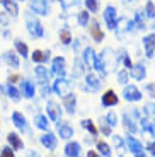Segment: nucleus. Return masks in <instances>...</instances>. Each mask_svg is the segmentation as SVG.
Returning a JSON list of instances; mask_svg holds the SVG:
<instances>
[{"label": "nucleus", "mask_w": 155, "mask_h": 157, "mask_svg": "<svg viewBox=\"0 0 155 157\" xmlns=\"http://www.w3.org/2000/svg\"><path fill=\"white\" fill-rule=\"evenodd\" d=\"M10 19L12 17L9 16L7 12H0V26H2V28H9V26H10Z\"/></svg>", "instance_id": "nucleus-45"}, {"label": "nucleus", "mask_w": 155, "mask_h": 157, "mask_svg": "<svg viewBox=\"0 0 155 157\" xmlns=\"http://www.w3.org/2000/svg\"><path fill=\"white\" fill-rule=\"evenodd\" d=\"M101 86H102L101 77H97V75L92 74V72L85 74V86H84L85 90H89V92H97V90L101 89Z\"/></svg>", "instance_id": "nucleus-11"}, {"label": "nucleus", "mask_w": 155, "mask_h": 157, "mask_svg": "<svg viewBox=\"0 0 155 157\" xmlns=\"http://www.w3.org/2000/svg\"><path fill=\"white\" fill-rule=\"evenodd\" d=\"M99 132H101L104 137H111L112 135V128L109 126V123L106 121V118H101V120H99Z\"/></svg>", "instance_id": "nucleus-39"}, {"label": "nucleus", "mask_w": 155, "mask_h": 157, "mask_svg": "<svg viewBox=\"0 0 155 157\" xmlns=\"http://www.w3.org/2000/svg\"><path fill=\"white\" fill-rule=\"evenodd\" d=\"M96 152L102 157H112V152H111V147L109 144H106L104 140H97L96 142Z\"/></svg>", "instance_id": "nucleus-32"}, {"label": "nucleus", "mask_w": 155, "mask_h": 157, "mask_svg": "<svg viewBox=\"0 0 155 157\" xmlns=\"http://www.w3.org/2000/svg\"><path fill=\"white\" fill-rule=\"evenodd\" d=\"M56 137H62L63 140H70V138L74 137V128H72L68 123L60 120V121L56 123Z\"/></svg>", "instance_id": "nucleus-17"}, {"label": "nucleus", "mask_w": 155, "mask_h": 157, "mask_svg": "<svg viewBox=\"0 0 155 157\" xmlns=\"http://www.w3.org/2000/svg\"><path fill=\"white\" fill-rule=\"evenodd\" d=\"M17 2H26V0H17Z\"/></svg>", "instance_id": "nucleus-59"}, {"label": "nucleus", "mask_w": 155, "mask_h": 157, "mask_svg": "<svg viewBox=\"0 0 155 157\" xmlns=\"http://www.w3.org/2000/svg\"><path fill=\"white\" fill-rule=\"evenodd\" d=\"M119 157H123V155H119Z\"/></svg>", "instance_id": "nucleus-61"}, {"label": "nucleus", "mask_w": 155, "mask_h": 157, "mask_svg": "<svg viewBox=\"0 0 155 157\" xmlns=\"http://www.w3.org/2000/svg\"><path fill=\"white\" fill-rule=\"evenodd\" d=\"M128 74L135 80H143L147 77V67H145L143 63H133V67L128 70Z\"/></svg>", "instance_id": "nucleus-19"}, {"label": "nucleus", "mask_w": 155, "mask_h": 157, "mask_svg": "<svg viewBox=\"0 0 155 157\" xmlns=\"http://www.w3.org/2000/svg\"><path fill=\"white\" fill-rule=\"evenodd\" d=\"M24 21H26V29L31 38L34 39L44 38V26L38 19V16H34L31 10H26L24 12Z\"/></svg>", "instance_id": "nucleus-1"}, {"label": "nucleus", "mask_w": 155, "mask_h": 157, "mask_svg": "<svg viewBox=\"0 0 155 157\" xmlns=\"http://www.w3.org/2000/svg\"><path fill=\"white\" fill-rule=\"evenodd\" d=\"M62 102H63V108L68 114H75V109H77V96L74 92H68L66 96L62 98Z\"/></svg>", "instance_id": "nucleus-18"}, {"label": "nucleus", "mask_w": 155, "mask_h": 157, "mask_svg": "<svg viewBox=\"0 0 155 157\" xmlns=\"http://www.w3.org/2000/svg\"><path fill=\"white\" fill-rule=\"evenodd\" d=\"M77 22L80 24L82 28H87V26H89V22H90V14L87 10H80L77 14Z\"/></svg>", "instance_id": "nucleus-38"}, {"label": "nucleus", "mask_w": 155, "mask_h": 157, "mask_svg": "<svg viewBox=\"0 0 155 157\" xmlns=\"http://www.w3.org/2000/svg\"><path fill=\"white\" fill-rule=\"evenodd\" d=\"M116 78H118V84L126 86V84H128V78H130L128 70H119V72H118V75H116Z\"/></svg>", "instance_id": "nucleus-43"}, {"label": "nucleus", "mask_w": 155, "mask_h": 157, "mask_svg": "<svg viewBox=\"0 0 155 157\" xmlns=\"http://www.w3.org/2000/svg\"><path fill=\"white\" fill-rule=\"evenodd\" d=\"M2 60L7 63V67L10 68H19L21 65V56L16 53V50H7L2 53Z\"/></svg>", "instance_id": "nucleus-15"}, {"label": "nucleus", "mask_w": 155, "mask_h": 157, "mask_svg": "<svg viewBox=\"0 0 155 157\" xmlns=\"http://www.w3.org/2000/svg\"><path fill=\"white\" fill-rule=\"evenodd\" d=\"M123 126L124 130H126V133L128 135H135L136 133V121H135V118L131 116L130 113H124L123 114Z\"/></svg>", "instance_id": "nucleus-26"}, {"label": "nucleus", "mask_w": 155, "mask_h": 157, "mask_svg": "<svg viewBox=\"0 0 155 157\" xmlns=\"http://www.w3.org/2000/svg\"><path fill=\"white\" fill-rule=\"evenodd\" d=\"M72 74H74V78H78L82 75H85V63L82 62V58L74 60V70H72Z\"/></svg>", "instance_id": "nucleus-34"}, {"label": "nucleus", "mask_w": 155, "mask_h": 157, "mask_svg": "<svg viewBox=\"0 0 155 157\" xmlns=\"http://www.w3.org/2000/svg\"><path fill=\"white\" fill-rule=\"evenodd\" d=\"M85 157H101L99 155V154L96 152V150H89V152H87V155Z\"/></svg>", "instance_id": "nucleus-55"}, {"label": "nucleus", "mask_w": 155, "mask_h": 157, "mask_svg": "<svg viewBox=\"0 0 155 157\" xmlns=\"http://www.w3.org/2000/svg\"><path fill=\"white\" fill-rule=\"evenodd\" d=\"M112 137V142H114V147H116L118 150H124V142L123 138L119 137V135H111Z\"/></svg>", "instance_id": "nucleus-47"}, {"label": "nucleus", "mask_w": 155, "mask_h": 157, "mask_svg": "<svg viewBox=\"0 0 155 157\" xmlns=\"http://www.w3.org/2000/svg\"><path fill=\"white\" fill-rule=\"evenodd\" d=\"M92 67L96 68V72H97L99 75H102V77H106V75H108V65H106V62H104V56H102V53L96 55Z\"/></svg>", "instance_id": "nucleus-28"}, {"label": "nucleus", "mask_w": 155, "mask_h": 157, "mask_svg": "<svg viewBox=\"0 0 155 157\" xmlns=\"http://www.w3.org/2000/svg\"><path fill=\"white\" fill-rule=\"evenodd\" d=\"M0 157H16V150H12L9 145H4L0 149Z\"/></svg>", "instance_id": "nucleus-46"}, {"label": "nucleus", "mask_w": 155, "mask_h": 157, "mask_svg": "<svg viewBox=\"0 0 155 157\" xmlns=\"http://www.w3.org/2000/svg\"><path fill=\"white\" fill-rule=\"evenodd\" d=\"M0 2H2V0H0Z\"/></svg>", "instance_id": "nucleus-62"}, {"label": "nucleus", "mask_w": 155, "mask_h": 157, "mask_svg": "<svg viewBox=\"0 0 155 157\" xmlns=\"http://www.w3.org/2000/svg\"><path fill=\"white\" fill-rule=\"evenodd\" d=\"M135 22H133L131 19H128V17H118L116 21V26H114V33H116V38L119 39V41H123L126 36L130 34V33L135 31Z\"/></svg>", "instance_id": "nucleus-2"}, {"label": "nucleus", "mask_w": 155, "mask_h": 157, "mask_svg": "<svg viewBox=\"0 0 155 157\" xmlns=\"http://www.w3.org/2000/svg\"><path fill=\"white\" fill-rule=\"evenodd\" d=\"M145 17H150V19H155V4L152 2V0H148L147 4H145Z\"/></svg>", "instance_id": "nucleus-41"}, {"label": "nucleus", "mask_w": 155, "mask_h": 157, "mask_svg": "<svg viewBox=\"0 0 155 157\" xmlns=\"http://www.w3.org/2000/svg\"><path fill=\"white\" fill-rule=\"evenodd\" d=\"M39 142H41V145L46 150H50V152H55L56 147H58V137H56V133H53L50 130L44 132V133L39 137Z\"/></svg>", "instance_id": "nucleus-5"}, {"label": "nucleus", "mask_w": 155, "mask_h": 157, "mask_svg": "<svg viewBox=\"0 0 155 157\" xmlns=\"http://www.w3.org/2000/svg\"><path fill=\"white\" fill-rule=\"evenodd\" d=\"M60 5H62L63 10H68L72 7H78L80 5V0H60Z\"/></svg>", "instance_id": "nucleus-42"}, {"label": "nucleus", "mask_w": 155, "mask_h": 157, "mask_svg": "<svg viewBox=\"0 0 155 157\" xmlns=\"http://www.w3.org/2000/svg\"><path fill=\"white\" fill-rule=\"evenodd\" d=\"M34 75H36V80H38L39 86H46V84H50V70H48L44 65H36L34 67Z\"/></svg>", "instance_id": "nucleus-16"}, {"label": "nucleus", "mask_w": 155, "mask_h": 157, "mask_svg": "<svg viewBox=\"0 0 155 157\" xmlns=\"http://www.w3.org/2000/svg\"><path fill=\"white\" fill-rule=\"evenodd\" d=\"M138 0H124V4H136Z\"/></svg>", "instance_id": "nucleus-57"}, {"label": "nucleus", "mask_w": 155, "mask_h": 157, "mask_svg": "<svg viewBox=\"0 0 155 157\" xmlns=\"http://www.w3.org/2000/svg\"><path fill=\"white\" fill-rule=\"evenodd\" d=\"M84 4H85V10L90 12V14H96L101 9V2L99 0H84Z\"/></svg>", "instance_id": "nucleus-37"}, {"label": "nucleus", "mask_w": 155, "mask_h": 157, "mask_svg": "<svg viewBox=\"0 0 155 157\" xmlns=\"http://www.w3.org/2000/svg\"><path fill=\"white\" fill-rule=\"evenodd\" d=\"M51 90H53L56 96L63 98V96H66L68 92H72V82H70V80H66L65 77H56V80L53 82Z\"/></svg>", "instance_id": "nucleus-4"}, {"label": "nucleus", "mask_w": 155, "mask_h": 157, "mask_svg": "<svg viewBox=\"0 0 155 157\" xmlns=\"http://www.w3.org/2000/svg\"><path fill=\"white\" fill-rule=\"evenodd\" d=\"M118 102H119V98H118V94L111 89L106 90L104 94H102V98H101V104L104 108H112V106H116Z\"/></svg>", "instance_id": "nucleus-20"}, {"label": "nucleus", "mask_w": 155, "mask_h": 157, "mask_svg": "<svg viewBox=\"0 0 155 157\" xmlns=\"http://www.w3.org/2000/svg\"><path fill=\"white\" fill-rule=\"evenodd\" d=\"M0 4L4 7V12H7L12 19H16L19 16V4H17V0H2Z\"/></svg>", "instance_id": "nucleus-21"}, {"label": "nucleus", "mask_w": 155, "mask_h": 157, "mask_svg": "<svg viewBox=\"0 0 155 157\" xmlns=\"http://www.w3.org/2000/svg\"><path fill=\"white\" fill-rule=\"evenodd\" d=\"M102 17H104V22H106V26H108V29H112V31H114V26H116V21H118V9L114 7V5H108V7L104 9Z\"/></svg>", "instance_id": "nucleus-9"}, {"label": "nucleus", "mask_w": 155, "mask_h": 157, "mask_svg": "<svg viewBox=\"0 0 155 157\" xmlns=\"http://www.w3.org/2000/svg\"><path fill=\"white\" fill-rule=\"evenodd\" d=\"M50 2H55V0H50Z\"/></svg>", "instance_id": "nucleus-60"}, {"label": "nucleus", "mask_w": 155, "mask_h": 157, "mask_svg": "<svg viewBox=\"0 0 155 157\" xmlns=\"http://www.w3.org/2000/svg\"><path fill=\"white\" fill-rule=\"evenodd\" d=\"M21 96L26 99H32L36 96V84L29 78H21Z\"/></svg>", "instance_id": "nucleus-10"}, {"label": "nucleus", "mask_w": 155, "mask_h": 157, "mask_svg": "<svg viewBox=\"0 0 155 157\" xmlns=\"http://www.w3.org/2000/svg\"><path fill=\"white\" fill-rule=\"evenodd\" d=\"M7 144L12 150H24V142L21 138V135H17L16 132L7 133Z\"/></svg>", "instance_id": "nucleus-24"}, {"label": "nucleus", "mask_w": 155, "mask_h": 157, "mask_svg": "<svg viewBox=\"0 0 155 157\" xmlns=\"http://www.w3.org/2000/svg\"><path fill=\"white\" fill-rule=\"evenodd\" d=\"M14 50H16V53L21 58H29V46L24 43L22 39H19V38L14 39Z\"/></svg>", "instance_id": "nucleus-30"}, {"label": "nucleus", "mask_w": 155, "mask_h": 157, "mask_svg": "<svg viewBox=\"0 0 155 157\" xmlns=\"http://www.w3.org/2000/svg\"><path fill=\"white\" fill-rule=\"evenodd\" d=\"M147 149H148V152L152 154V157H155V140L152 142V144H148V145H147Z\"/></svg>", "instance_id": "nucleus-52"}, {"label": "nucleus", "mask_w": 155, "mask_h": 157, "mask_svg": "<svg viewBox=\"0 0 155 157\" xmlns=\"http://www.w3.org/2000/svg\"><path fill=\"white\" fill-rule=\"evenodd\" d=\"M80 125H82V128L84 130H87V132H89L90 133V137H97V135H99V130H97V126L94 125V121L92 120H82L80 121Z\"/></svg>", "instance_id": "nucleus-35"}, {"label": "nucleus", "mask_w": 155, "mask_h": 157, "mask_svg": "<svg viewBox=\"0 0 155 157\" xmlns=\"http://www.w3.org/2000/svg\"><path fill=\"white\" fill-rule=\"evenodd\" d=\"M133 22H135V28H136V29H140V31L147 29V24H145V12H143V9H140V10H136V12H135Z\"/></svg>", "instance_id": "nucleus-33"}, {"label": "nucleus", "mask_w": 155, "mask_h": 157, "mask_svg": "<svg viewBox=\"0 0 155 157\" xmlns=\"http://www.w3.org/2000/svg\"><path fill=\"white\" fill-rule=\"evenodd\" d=\"M82 41H84V38H75V41H72V43H74V51H75V53H78V51H80Z\"/></svg>", "instance_id": "nucleus-49"}, {"label": "nucleus", "mask_w": 155, "mask_h": 157, "mask_svg": "<svg viewBox=\"0 0 155 157\" xmlns=\"http://www.w3.org/2000/svg\"><path fill=\"white\" fill-rule=\"evenodd\" d=\"M147 133H150L152 137H155V121L150 123V126H148V132H147Z\"/></svg>", "instance_id": "nucleus-53"}, {"label": "nucleus", "mask_w": 155, "mask_h": 157, "mask_svg": "<svg viewBox=\"0 0 155 157\" xmlns=\"http://www.w3.org/2000/svg\"><path fill=\"white\" fill-rule=\"evenodd\" d=\"M12 123H14V126L19 130L21 133H27L29 132V123H27L26 116L21 111H14L12 113Z\"/></svg>", "instance_id": "nucleus-12"}, {"label": "nucleus", "mask_w": 155, "mask_h": 157, "mask_svg": "<svg viewBox=\"0 0 155 157\" xmlns=\"http://www.w3.org/2000/svg\"><path fill=\"white\" fill-rule=\"evenodd\" d=\"M143 116H147L148 120L155 121V102H147L143 106Z\"/></svg>", "instance_id": "nucleus-40"}, {"label": "nucleus", "mask_w": 155, "mask_h": 157, "mask_svg": "<svg viewBox=\"0 0 155 157\" xmlns=\"http://www.w3.org/2000/svg\"><path fill=\"white\" fill-rule=\"evenodd\" d=\"M145 90L148 92V96H150V98L155 99V84H147V86H145Z\"/></svg>", "instance_id": "nucleus-50"}, {"label": "nucleus", "mask_w": 155, "mask_h": 157, "mask_svg": "<svg viewBox=\"0 0 155 157\" xmlns=\"http://www.w3.org/2000/svg\"><path fill=\"white\" fill-rule=\"evenodd\" d=\"M82 62L85 63V67H92L94 65V58H96V51L92 46H85L82 50Z\"/></svg>", "instance_id": "nucleus-31"}, {"label": "nucleus", "mask_w": 155, "mask_h": 157, "mask_svg": "<svg viewBox=\"0 0 155 157\" xmlns=\"http://www.w3.org/2000/svg\"><path fill=\"white\" fill-rule=\"evenodd\" d=\"M32 123H34V126L38 130H43V132H48L50 130V120H48L46 114H34V120H32Z\"/></svg>", "instance_id": "nucleus-29"}, {"label": "nucleus", "mask_w": 155, "mask_h": 157, "mask_svg": "<svg viewBox=\"0 0 155 157\" xmlns=\"http://www.w3.org/2000/svg\"><path fill=\"white\" fill-rule=\"evenodd\" d=\"M60 41H62V44H65V46H70V44H72L74 38H72V33H70L68 28L60 29Z\"/></svg>", "instance_id": "nucleus-36"}, {"label": "nucleus", "mask_w": 155, "mask_h": 157, "mask_svg": "<svg viewBox=\"0 0 155 157\" xmlns=\"http://www.w3.org/2000/svg\"><path fill=\"white\" fill-rule=\"evenodd\" d=\"M29 10L34 16H48L50 14V5L46 0H29Z\"/></svg>", "instance_id": "nucleus-7"}, {"label": "nucleus", "mask_w": 155, "mask_h": 157, "mask_svg": "<svg viewBox=\"0 0 155 157\" xmlns=\"http://www.w3.org/2000/svg\"><path fill=\"white\" fill-rule=\"evenodd\" d=\"M29 157H39V155L36 152H29Z\"/></svg>", "instance_id": "nucleus-58"}, {"label": "nucleus", "mask_w": 155, "mask_h": 157, "mask_svg": "<svg viewBox=\"0 0 155 157\" xmlns=\"http://www.w3.org/2000/svg\"><path fill=\"white\" fill-rule=\"evenodd\" d=\"M2 36H4V38H10V36H12L10 29H9V28H4V31H2Z\"/></svg>", "instance_id": "nucleus-54"}, {"label": "nucleus", "mask_w": 155, "mask_h": 157, "mask_svg": "<svg viewBox=\"0 0 155 157\" xmlns=\"http://www.w3.org/2000/svg\"><path fill=\"white\" fill-rule=\"evenodd\" d=\"M51 58V51L50 50H34L31 55V60L36 63V65H44V63L48 62V60Z\"/></svg>", "instance_id": "nucleus-23"}, {"label": "nucleus", "mask_w": 155, "mask_h": 157, "mask_svg": "<svg viewBox=\"0 0 155 157\" xmlns=\"http://www.w3.org/2000/svg\"><path fill=\"white\" fill-rule=\"evenodd\" d=\"M39 87H41V96H43V98H48V96L51 94V87L48 86V84L46 86H39Z\"/></svg>", "instance_id": "nucleus-51"}, {"label": "nucleus", "mask_w": 155, "mask_h": 157, "mask_svg": "<svg viewBox=\"0 0 155 157\" xmlns=\"http://www.w3.org/2000/svg\"><path fill=\"white\" fill-rule=\"evenodd\" d=\"M123 99L128 102H140L143 99V94L136 86H133V84L128 86L126 84V86H123Z\"/></svg>", "instance_id": "nucleus-3"}, {"label": "nucleus", "mask_w": 155, "mask_h": 157, "mask_svg": "<svg viewBox=\"0 0 155 157\" xmlns=\"http://www.w3.org/2000/svg\"><path fill=\"white\" fill-rule=\"evenodd\" d=\"M90 36L96 43H102L104 41V33H102V28L99 21H90Z\"/></svg>", "instance_id": "nucleus-25"}, {"label": "nucleus", "mask_w": 155, "mask_h": 157, "mask_svg": "<svg viewBox=\"0 0 155 157\" xmlns=\"http://www.w3.org/2000/svg\"><path fill=\"white\" fill-rule=\"evenodd\" d=\"M63 150H65L66 157H82V145L75 140H70Z\"/></svg>", "instance_id": "nucleus-22"}, {"label": "nucleus", "mask_w": 155, "mask_h": 157, "mask_svg": "<svg viewBox=\"0 0 155 157\" xmlns=\"http://www.w3.org/2000/svg\"><path fill=\"white\" fill-rule=\"evenodd\" d=\"M46 116L50 121L53 123H58L60 120H62V108H60L58 102H55V101H48L46 102Z\"/></svg>", "instance_id": "nucleus-8"}, {"label": "nucleus", "mask_w": 155, "mask_h": 157, "mask_svg": "<svg viewBox=\"0 0 155 157\" xmlns=\"http://www.w3.org/2000/svg\"><path fill=\"white\" fill-rule=\"evenodd\" d=\"M50 74L55 75V77H65V74H66V62H65L63 56H55V58L51 60Z\"/></svg>", "instance_id": "nucleus-6"}, {"label": "nucleus", "mask_w": 155, "mask_h": 157, "mask_svg": "<svg viewBox=\"0 0 155 157\" xmlns=\"http://www.w3.org/2000/svg\"><path fill=\"white\" fill-rule=\"evenodd\" d=\"M142 44H143V50H145V56H147V58H153V53H155V33L145 34L143 39H142Z\"/></svg>", "instance_id": "nucleus-14"}, {"label": "nucleus", "mask_w": 155, "mask_h": 157, "mask_svg": "<svg viewBox=\"0 0 155 157\" xmlns=\"http://www.w3.org/2000/svg\"><path fill=\"white\" fill-rule=\"evenodd\" d=\"M0 90L4 92L5 98H9L10 101H14V102H21V99H22L21 90L16 87V84H5V86L0 87Z\"/></svg>", "instance_id": "nucleus-13"}, {"label": "nucleus", "mask_w": 155, "mask_h": 157, "mask_svg": "<svg viewBox=\"0 0 155 157\" xmlns=\"http://www.w3.org/2000/svg\"><path fill=\"white\" fill-rule=\"evenodd\" d=\"M124 144H126V147H128V150L131 154H138V152H142L143 150V144L140 140H136L133 135H128L126 137V140H124Z\"/></svg>", "instance_id": "nucleus-27"}, {"label": "nucleus", "mask_w": 155, "mask_h": 157, "mask_svg": "<svg viewBox=\"0 0 155 157\" xmlns=\"http://www.w3.org/2000/svg\"><path fill=\"white\" fill-rule=\"evenodd\" d=\"M104 118H106V121L109 123V126H111V128H114V126L118 125V114L114 113V111H109Z\"/></svg>", "instance_id": "nucleus-44"}, {"label": "nucleus", "mask_w": 155, "mask_h": 157, "mask_svg": "<svg viewBox=\"0 0 155 157\" xmlns=\"http://www.w3.org/2000/svg\"><path fill=\"white\" fill-rule=\"evenodd\" d=\"M21 82V75L19 74H10L7 77V84H17Z\"/></svg>", "instance_id": "nucleus-48"}, {"label": "nucleus", "mask_w": 155, "mask_h": 157, "mask_svg": "<svg viewBox=\"0 0 155 157\" xmlns=\"http://www.w3.org/2000/svg\"><path fill=\"white\" fill-rule=\"evenodd\" d=\"M133 155H135V157H148L147 154L143 152V150H142V152H138V154H133Z\"/></svg>", "instance_id": "nucleus-56"}]
</instances>
